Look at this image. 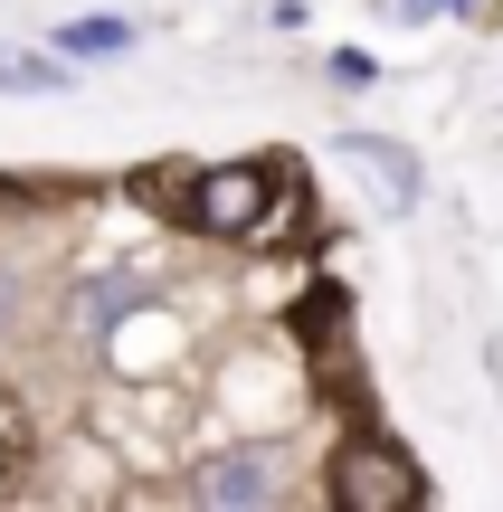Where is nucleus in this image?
<instances>
[{
  "mask_svg": "<svg viewBox=\"0 0 503 512\" xmlns=\"http://www.w3.org/2000/svg\"><path fill=\"white\" fill-rule=\"evenodd\" d=\"M276 200H285L276 162H209L181 181V228H200V238H266Z\"/></svg>",
  "mask_w": 503,
  "mask_h": 512,
  "instance_id": "1",
  "label": "nucleus"
},
{
  "mask_svg": "<svg viewBox=\"0 0 503 512\" xmlns=\"http://www.w3.org/2000/svg\"><path fill=\"white\" fill-rule=\"evenodd\" d=\"M323 494H333V512H418L428 503V475L390 437H342L333 465H323Z\"/></svg>",
  "mask_w": 503,
  "mask_h": 512,
  "instance_id": "2",
  "label": "nucleus"
},
{
  "mask_svg": "<svg viewBox=\"0 0 503 512\" xmlns=\"http://www.w3.org/2000/svg\"><path fill=\"white\" fill-rule=\"evenodd\" d=\"M342 162H352V171H361V181H371L390 209H418V190H428V181H418V162L390 143V133H352V143H342Z\"/></svg>",
  "mask_w": 503,
  "mask_h": 512,
  "instance_id": "3",
  "label": "nucleus"
},
{
  "mask_svg": "<svg viewBox=\"0 0 503 512\" xmlns=\"http://www.w3.org/2000/svg\"><path fill=\"white\" fill-rule=\"evenodd\" d=\"M266 494H276L266 456H209V465H190V503H266Z\"/></svg>",
  "mask_w": 503,
  "mask_h": 512,
  "instance_id": "4",
  "label": "nucleus"
},
{
  "mask_svg": "<svg viewBox=\"0 0 503 512\" xmlns=\"http://www.w3.org/2000/svg\"><path fill=\"white\" fill-rule=\"evenodd\" d=\"M76 76L57 67V57H38V48H0V95H67Z\"/></svg>",
  "mask_w": 503,
  "mask_h": 512,
  "instance_id": "5",
  "label": "nucleus"
},
{
  "mask_svg": "<svg viewBox=\"0 0 503 512\" xmlns=\"http://www.w3.org/2000/svg\"><path fill=\"white\" fill-rule=\"evenodd\" d=\"M29 456H38V427H29V408L0 389V494H10L19 475H29Z\"/></svg>",
  "mask_w": 503,
  "mask_h": 512,
  "instance_id": "6",
  "label": "nucleus"
},
{
  "mask_svg": "<svg viewBox=\"0 0 503 512\" xmlns=\"http://www.w3.org/2000/svg\"><path fill=\"white\" fill-rule=\"evenodd\" d=\"M124 48H133L124 19H67L57 29V57H124Z\"/></svg>",
  "mask_w": 503,
  "mask_h": 512,
  "instance_id": "7",
  "label": "nucleus"
},
{
  "mask_svg": "<svg viewBox=\"0 0 503 512\" xmlns=\"http://www.w3.org/2000/svg\"><path fill=\"white\" fill-rule=\"evenodd\" d=\"M133 304H143V275H105V285H86V332H105V323H124Z\"/></svg>",
  "mask_w": 503,
  "mask_h": 512,
  "instance_id": "8",
  "label": "nucleus"
},
{
  "mask_svg": "<svg viewBox=\"0 0 503 512\" xmlns=\"http://www.w3.org/2000/svg\"><path fill=\"white\" fill-rule=\"evenodd\" d=\"M295 332H304V342H342V294L314 285V294H304V313H295Z\"/></svg>",
  "mask_w": 503,
  "mask_h": 512,
  "instance_id": "9",
  "label": "nucleus"
},
{
  "mask_svg": "<svg viewBox=\"0 0 503 512\" xmlns=\"http://www.w3.org/2000/svg\"><path fill=\"white\" fill-rule=\"evenodd\" d=\"M323 76H333V86H371V57H361V48H333V57H323Z\"/></svg>",
  "mask_w": 503,
  "mask_h": 512,
  "instance_id": "10",
  "label": "nucleus"
},
{
  "mask_svg": "<svg viewBox=\"0 0 503 512\" xmlns=\"http://www.w3.org/2000/svg\"><path fill=\"white\" fill-rule=\"evenodd\" d=\"M390 19H437V10H456V0H380Z\"/></svg>",
  "mask_w": 503,
  "mask_h": 512,
  "instance_id": "11",
  "label": "nucleus"
}]
</instances>
